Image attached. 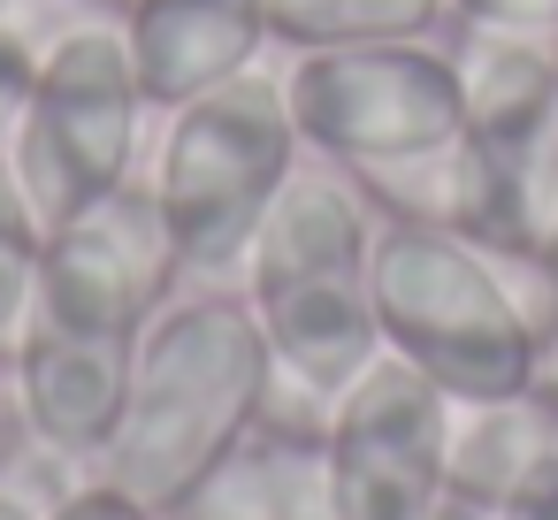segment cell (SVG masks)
Instances as JSON below:
<instances>
[{
  "label": "cell",
  "mask_w": 558,
  "mask_h": 520,
  "mask_svg": "<svg viewBox=\"0 0 558 520\" xmlns=\"http://www.w3.org/2000/svg\"><path fill=\"white\" fill-rule=\"evenodd\" d=\"M276 352L260 337V314L245 291H199L177 299L131 352V406L116 444L100 451V482L154 505L161 520L177 497L253 428L268 421Z\"/></svg>",
  "instance_id": "6da1fadb"
},
{
  "label": "cell",
  "mask_w": 558,
  "mask_h": 520,
  "mask_svg": "<svg viewBox=\"0 0 558 520\" xmlns=\"http://www.w3.org/2000/svg\"><path fill=\"white\" fill-rule=\"evenodd\" d=\"M367 291H375L383 344L405 367H421L451 406L512 398L543 375V344H535L497 253H482L436 222L383 215Z\"/></svg>",
  "instance_id": "7a4b0ae2"
},
{
  "label": "cell",
  "mask_w": 558,
  "mask_h": 520,
  "mask_svg": "<svg viewBox=\"0 0 558 520\" xmlns=\"http://www.w3.org/2000/svg\"><path fill=\"white\" fill-rule=\"evenodd\" d=\"M299 146L306 138L291 123V93L268 70H245L169 116V138L146 184L184 245V268H207V276L245 268L268 207L299 177Z\"/></svg>",
  "instance_id": "3957f363"
},
{
  "label": "cell",
  "mask_w": 558,
  "mask_h": 520,
  "mask_svg": "<svg viewBox=\"0 0 558 520\" xmlns=\"http://www.w3.org/2000/svg\"><path fill=\"white\" fill-rule=\"evenodd\" d=\"M146 108L154 100L138 85V62H131V39H123V16L116 9L77 16L47 47L39 85L24 100V123L9 138V161L24 177L32 207L47 215V230L62 215H77L85 199L131 184Z\"/></svg>",
  "instance_id": "277c9868"
},
{
  "label": "cell",
  "mask_w": 558,
  "mask_h": 520,
  "mask_svg": "<svg viewBox=\"0 0 558 520\" xmlns=\"http://www.w3.org/2000/svg\"><path fill=\"white\" fill-rule=\"evenodd\" d=\"M299 138L337 169H398L444 154L466 131L451 47L398 39V47H329L283 70Z\"/></svg>",
  "instance_id": "5b68a950"
},
{
  "label": "cell",
  "mask_w": 558,
  "mask_h": 520,
  "mask_svg": "<svg viewBox=\"0 0 558 520\" xmlns=\"http://www.w3.org/2000/svg\"><path fill=\"white\" fill-rule=\"evenodd\" d=\"M177 276H184V245H177L154 184L131 177V184L85 199L77 215H62L47 230L39 322L138 344L177 306Z\"/></svg>",
  "instance_id": "8992f818"
},
{
  "label": "cell",
  "mask_w": 558,
  "mask_h": 520,
  "mask_svg": "<svg viewBox=\"0 0 558 520\" xmlns=\"http://www.w3.org/2000/svg\"><path fill=\"white\" fill-rule=\"evenodd\" d=\"M451 413L459 406L421 367L383 352L322 413L337 512L344 520H428L451 474Z\"/></svg>",
  "instance_id": "52a82bcc"
},
{
  "label": "cell",
  "mask_w": 558,
  "mask_h": 520,
  "mask_svg": "<svg viewBox=\"0 0 558 520\" xmlns=\"http://www.w3.org/2000/svg\"><path fill=\"white\" fill-rule=\"evenodd\" d=\"M131 352L138 344H123V337H85V329H62V322H32V337L9 367H16V406L54 459H93L100 467V451L116 444L123 406H131Z\"/></svg>",
  "instance_id": "ba28073f"
},
{
  "label": "cell",
  "mask_w": 558,
  "mask_h": 520,
  "mask_svg": "<svg viewBox=\"0 0 558 520\" xmlns=\"http://www.w3.org/2000/svg\"><path fill=\"white\" fill-rule=\"evenodd\" d=\"M116 16H123L146 100L169 116L192 108L199 93L260 70V55L276 47L260 0H123Z\"/></svg>",
  "instance_id": "9c48e42d"
},
{
  "label": "cell",
  "mask_w": 558,
  "mask_h": 520,
  "mask_svg": "<svg viewBox=\"0 0 558 520\" xmlns=\"http://www.w3.org/2000/svg\"><path fill=\"white\" fill-rule=\"evenodd\" d=\"M169 520H344L322 421H253Z\"/></svg>",
  "instance_id": "30bf717a"
},
{
  "label": "cell",
  "mask_w": 558,
  "mask_h": 520,
  "mask_svg": "<svg viewBox=\"0 0 558 520\" xmlns=\"http://www.w3.org/2000/svg\"><path fill=\"white\" fill-rule=\"evenodd\" d=\"M543 482H558V383L535 375L512 398H482L451 413V474L444 489L505 512L520 497H535Z\"/></svg>",
  "instance_id": "8fae6325"
},
{
  "label": "cell",
  "mask_w": 558,
  "mask_h": 520,
  "mask_svg": "<svg viewBox=\"0 0 558 520\" xmlns=\"http://www.w3.org/2000/svg\"><path fill=\"white\" fill-rule=\"evenodd\" d=\"M451 70H459V100H466V131L489 146H520L527 131H543L558 116V39L459 24Z\"/></svg>",
  "instance_id": "7c38bea8"
},
{
  "label": "cell",
  "mask_w": 558,
  "mask_h": 520,
  "mask_svg": "<svg viewBox=\"0 0 558 520\" xmlns=\"http://www.w3.org/2000/svg\"><path fill=\"white\" fill-rule=\"evenodd\" d=\"M268 39L291 55H329V47H398L428 39L451 0H260Z\"/></svg>",
  "instance_id": "4fadbf2b"
},
{
  "label": "cell",
  "mask_w": 558,
  "mask_h": 520,
  "mask_svg": "<svg viewBox=\"0 0 558 520\" xmlns=\"http://www.w3.org/2000/svg\"><path fill=\"white\" fill-rule=\"evenodd\" d=\"M39 261H47V215L32 207L9 146H0V360H16L39 322Z\"/></svg>",
  "instance_id": "5bb4252c"
},
{
  "label": "cell",
  "mask_w": 558,
  "mask_h": 520,
  "mask_svg": "<svg viewBox=\"0 0 558 520\" xmlns=\"http://www.w3.org/2000/svg\"><path fill=\"white\" fill-rule=\"evenodd\" d=\"M459 24L520 32V39H558V0H451Z\"/></svg>",
  "instance_id": "9a60e30c"
},
{
  "label": "cell",
  "mask_w": 558,
  "mask_h": 520,
  "mask_svg": "<svg viewBox=\"0 0 558 520\" xmlns=\"http://www.w3.org/2000/svg\"><path fill=\"white\" fill-rule=\"evenodd\" d=\"M47 520H161L154 505H138V497H123L116 482H93V489H70Z\"/></svg>",
  "instance_id": "2e32d148"
},
{
  "label": "cell",
  "mask_w": 558,
  "mask_h": 520,
  "mask_svg": "<svg viewBox=\"0 0 558 520\" xmlns=\"http://www.w3.org/2000/svg\"><path fill=\"white\" fill-rule=\"evenodd\" d=\"M32 85H39V55H24V47H0V146L16 138Z\"/></svg>",
  "instance_id": "e0dca14e"
},
{
  "label": "cell",
  "mask_w": 558,
  "mask_h": 520,
  "mask_svg": "<svg viewBox=\"0 0 558 520\" xmlns=\"http://www.w3.org/2000/svg\"><path fill=\"white\" fill-rule=\"evenodd\" d=\"M489 520H558V482H543L535 497H520V505H505V512H489Z\"/></svg>",
  "instance_id": "ac0fdd59"
},
{
  "label": "cell",
  "mask_w": 558,
  "mask_h": 520,
  "mask_svg": "<svg viewBox=\"0 0 558 520\" xmlns=\"http://www.w3.org/2000/svg\"><path fill=\"white\" fill-rule=\"evenodd\" d=\"M428 520H489V512H482V505H466V497H451V489H444V497H436V512H428Z\"/></svg>",
  "instance_id": "d6986e66"
},
{
  "label": "cell",
  "mask_w": 558,
  "mask_h": 520,
  "mask_svg": "<svg viewBox=\"0 0 558 520\" xmlns=\"http://www.w3.org/2000/svg\"><path fill=\"white\" fill-rule=\"evenodd\" d=\"M0 520H47V512H32V505H24L16 489H0Z\"/></svg>",
  "instance_id": "ffe728a7"
},
{
  "label": "cell",
  "mask_w": 558,
  "mask_h": 520,
  "mask_svg": "<svg viewBox=\"0 0 558 520\" xmlns=\"http://www.w3.org/2000/svg\"><path fill=\"white\" fill-rule=\"evenodd\" d=\"M100 9H108V0H100Z\"/></svg>",
  "instance_id": "44dd1931"
}]
</instances>
